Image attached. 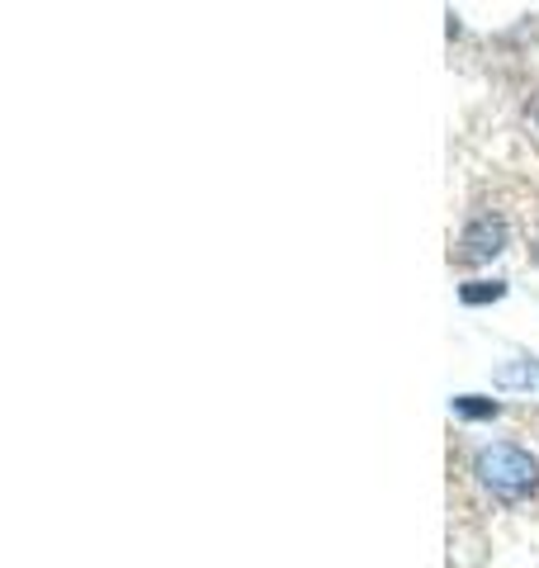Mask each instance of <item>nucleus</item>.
<instances>
[{
    "mask_svg": "<svg viewBox=\"0 0 539 568\" xmlns=\"http://www.w3.org/2000/svg\"><path fill=\"white\" fill-rule=\"evenodd\" d=\"M474 474L478 484L497 493L501 503H520L539 488V459L526 446H511V440H497V446H482L474 455Z\"/></svg>",
    "mask_w": 539,
    "mask_h": 568,
    "instance_id": "1",
    "label": "nucleus"
},
{
    "mask_svg": "<svg viewBox=\"0 0 539 568\" xmlns=\"http://www.w3.org/2000/svg\"><path fill=\"white\" fill-rule=\"evenodd\" d=\"M501 252H507V219H497V213H478V219L464 227V237H459V261L482 265V261H492Z\"/></svg>",
    "mask_w": 539,
    "mask_h": 568,
    "instance_id": "2",
    "label": "nucleus"
},
{
    "mask_svg": "<svg viewBox=\"0 0 539 568\" xmlns=\"http://www.w3.org/2000/svg\"><path fill=\"white\" fill-rule=\"evenodd\" d=\"M492 384L497 388H539V361H511L492 369Z\"/></svg>",
    "mask_w": 539,
    "mask_h": 568,
    "instance_id": "3",
    "label": "nucleus"
},
{
    "mask_svg": "<svg viewBox=\"0 0 539 568\" xmlns=\"http://www.w3.org/2000/svg\"><path fill=\"white\" fill-rule=\"evenodd\" d=\"M449 413L464 417V422H492L501 413V403L497 398H478V394H459V398H449Z\"/></svg>",
    "mask_w": 539,
    "mask_h": 568,
    "instance_id": "4",
    "label": "nucleus"
},
{
    "mask_svg": "<svg viewBox=\"0 0 539 568\" xmlns=\"http://www.w3.org/2000/svg\"><path fill=\"white\" fill-rule=\"evenodd\" d=\"M497 298H507V280H469V284H459V304H497Z\"/></svg>",
    "mask_w": 539,
    "mask_h": 568,
    "instance_id": "5",
    "label": "nucleus"
}]
</instances>
